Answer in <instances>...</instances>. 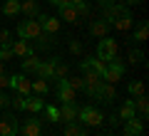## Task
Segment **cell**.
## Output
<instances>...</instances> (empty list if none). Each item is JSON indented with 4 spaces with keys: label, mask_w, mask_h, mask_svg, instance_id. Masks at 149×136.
Wrapping results in <instances>:
<instances>
[{
    "label": "cell",
    "mask_w": 149,
    "mask_h": 136,
    "mask_svg": "<svg viewBox=\"0 0 149 136\" xmlns=\"http://www.w3.org/2000/svg\"><path fill=\"white\" fill-rule=\"evenodd\" d=\"M17 131H20L22 136H42V124H40V119L32 116V119H27Z\"/></svg>",
    "instance_id": "7c38bea8"
},
{
    "label": "cell",
    "mask_w": 149,
    "mask_h": 136,
    "mask_svg": "<svg viewBox=\"0 0 149 136\" xmlns=\"http://www.w3.org/2000/svg\"><path fill=\"white\" fill-rule=\"evenodd\" d=\"M124 10H129L127 5H117V3H109V5H102V20H107L112 25V22L117 20L119 15H122Z\"/></svg>",
    "instance_id": "ba28073f"
},
{
    "label": "cell",
    "mask_w": 149,
    "mask_h": 136,
    "mask_svg": "<svg viewBox=\"0 0 149 136\" xmlns=\"http://www.w3.org/2000/svg\"><path fill=\"white\" fill-rule=\"evenodd\" d=\"M74 8H77V15H90V5H87V3H80V5H74Z\"/></svg>",
    "instance_id": "d590c367"
},
{
    "label": "cell",
    "mask_w": 149,
    "mask_h": 136,
    "mask_svg": "<svg viewBox=\"0 0 149 136\" xmlns=\"http://www.w3.org/2000/svg\"><path fill=\"white\" fill-rule=\"evenodd\" d=\"M13 50V57H30V55H35V47L30 45V40H17L10 45Z\"/></svg>",
    "instance_id": "30bf717a"
},
{
    "label": "cell",
    "mask_w": 149,
    "mask_h": 136,
    "mask_svg": "<svg viewBox=\"0 0 149 136\" xmlns=\"http://www.w3.org/2000/svg\"><path fill=\"white\" fill-rule=\"evenodd\" d=\"M10 30H0V45H10Z\"/></svg>",
    "instance_id": "e575fe53"
},
{
    "label": "cell",
    "mask_w": 149,
    "mask_h": 136,
    "mask_svg": "<svg viewBox=\"0 0 149 136\" xmlns=\"http://www.w3.org/2000/svg\"><path fill=\"white\" fill-rule=\"evenodd\" d=\"M20 12H25L27 17L40 15V5H37V0H22V3H20Z\"/></svg>",
    "instance_id": "d6986e66"
},
{
    "label": "cell",
    "mask_w": 149,
    "mask_h": 136,
    "mask_svg": "<svg viewBox=\"0 0 149 136\" xmlns=\"http://www.w3.org/2000/svg\"><path fill=\"white\" fill-rule=\"evenodd\" d=\"M65 82H67V87L72 89V92H80V89L85 87V82H82V79H70V77H65Z\"/></svg>",
    "instance_id": "1f68e13d"
},
{
    "label": "cell",
    "mask_w": 149,
    "mask_h": 136,
    "mask_svg": "<svg viewBox=\"0 0 149 136\" xmlns=\"http://www.w3.org/2000/svg\"><path fill=\"white\" fill-rule=\"evenodd\" d=\"M42 109H45V114H47V119L52 121V124L60 121V109H55V106H42Z\"/></svg>",
    "instance_id": "4dcf8cb0"
},
{
    "label": "cell",
    "mask_w": 149,
    "mask_h": 136,
    "mask_svg": "<svg viewBox=\"0 0 149 136\" xmlns=\"http://www.w3.org/2000/svg\"><path fill=\"white\" fill-rule=\"evenodd\" d=\"M119 121H127V119H132L134 116V99H124V104H122V109H119Z\"/></svg>",
    "instance_id": "44dd1931"
},
{
    "label": "cell",
    "mask_w": 149,
    "mask_h": 136,
    "mask_svg": "<svg viewBox=\"0 0 149 136\" xmlns=\"http://www.w3.org/2000/svg\"><path fill=\"white\" fill-rule=\"evenodd\" d=\"M50 3H52V5H55V8H62V5H65V3H67V0H50Z\"/></svg>",
    "instance_id": "ab89813d"
},
{
    "label": "cell",
    "mask_w": 149,
    "mask_h": 136,
    "mask_svg": "<svg viewBox=\"0 0 149 136\" xmlns=\"http://www.w3.org/2000/svg\"><path fill=\"white\" fill-rule=\"evenodd\" d=\"M132 25H134V17H132V12H129V10H124V12H122V15H119L114 22H112L109 27H114V30H119V32H127Z\"/></svg>",
    "instance_id": "5bb4252c"
},
{
    "label": "cell",
    "mask_w": 149,
    "mask_h": 136,
    "mask_svg": "<svg viewBox=\"0 0 149 136\" xmlns=\"http://www.w3.org/2000/svg\"><path fill=\"white\" fill-rule=\"evenodd\" d=\"M122 74H124V62L114 57V59H109V62H107V69L102 72V82L117 84L119 79H122Z\"/></svg>",
    "instance_id": "3957f363"
},
{
    "label": "cell",
    "mask_w": 149,
    "mask_h": 136,
    "mask_svg": "<svg viewBox=\"0 0 149 136\" xmlns=\"http://www.w3.org/2000/svg\"><path fill=\"white\" fill-rule=\"evenodd\" d=\"M10 106H13L15 111H25V97H22V94H15V97L10 99Z\"/></svg>",
    "instance_id": "f546056e"
},
{
    "label": "cell",
    "mask_w": 149,
    "mask_h": 136,
    "mask_svg": "<svg viewBox=\"0 0 149 136\" xmlns=\"http://www.w3.org/2000/svg\"><path fill=\"white\" fill-rule=\"evenodd\" d=\"M37 22L42 27L45 35H57L60 32V17H52V15H37Z\"/></svg>",
    "instance_id": "52a82bcc"
},
{
    "label": "cell",
    "mask_w": 149,
    "mask_h": 136,
    "mask_svg": "<svg viewBox=\"0 0 149 136\" xmlns=\"http://www.w3.org/2000/svg\"><path fill=\"white\" fill-rule=\"evenodd\" d=\"M55 79H62V77H67V64L62 62V57L57 59V64H55V74H52Z\"/></svg>",
    "instance_id": "f1b7e54d"
},
{
    "label": "cell",
    "mask_w": 149,
    "mask_h": 136,
    "mask_svg": "<svg viewBox=\"0 0 149 136\" xmlns=\"http://www.w3.org/2000/svg\"><path fill=\"white\" fill-rule=\"evenodd\" d=\"M15 32H17L20 40H40V42H42V47H47V45H50V35H45V32H42V27H40V22H37L35 17L17 22Z\"/></svg>",
    "instance_id": "6da1fadb"
},
{
    "label": "cell",
    "mask_w": 149,
    "mask_h": 136,
    "mask_svg": "<svg viewBox=\"0 0 149 136\" xmlns=\"http://www.w3.org/2000/svg\"><path fill=\"white\" fill-rule=\"evenodd\" d=\"M10 57H13V50H10V45H0V62H8Z\"/></svg>",
    "instance_id": "d6a6232c"
},
{
    "label": "cell",
    "mask_w": 149,
    "mask_h": 136,
    "mask_svg": "<svg viewBox=\"0 0 149 136\" xmlns=\"http://www.w3.org/2000/svg\"><path fill=\"white\" fill-rule=\"evenodd\" d=\"M32 92H35L37 97H45V94L50 92V87H47V79H40V77H37V79H32Z\"/></svg>",
    "instance_id": "cb8c5ba5"
},
{
    "label": "cell",
    "mask_w": 149,
    "mask_h": 136,
    "mask_svg": "<svg viewBox=\"0 0 149 136\" xmlns=\"http://www.w3.org/2000/svg\"><path fill=\"white\" fill-rule=\"evenodd\" d=\"M77 119L82 121V126H102L104 114H102L100 109H95V106H82V109L77 111Z\"/></svg>",
    "instance_id": "7a4b0ae2"
},
{
    "label": "cell",
    "mask_w": 149,
    "mask_h": 136,
    "mask_svg": "<svg viewBox=\"0 0 149 136\" xmlns=\"http://www.w3.org/2000/svg\"><path fill=\"white\" fill-rule=\"evenodd\" d=\"M45 101L42 99H35V97H25V111H30V114H37V111H42Z\"/></svg>",
    "instance_id": "ffe728a7"
},
{
    "label": "cell",
    "mask_w": 149,
    "mask_h": 136,
    "mask_svg": "<svg viewBox=\"0 0 149 136\" xmlns=\"http://www.w3.org/2000/svg\"><path fill=\"white\" fill-rule=\"evenodd\" d=\"M8 82H10V77L8 74H0V87H8Z\"/></svg>",
    "instance_id": "f35d334b"
},
{
    "label": "cell",
    "mask_w": 149,
    "mask_h": 136,
    "mask_svg": "<svg viewBox=\"0 0 149 136\" xmlns=\"http://www.w3.org/2000/svg\"><path fill=\"white\" fill-rule=\"evenodd\" d=\"M142 59H144L142 50H134V47L129 50V62H132V64H134V62H142Z\"/></svg>",
    "instance_id": "836d02e7"
},
{
    "label": "cell",
    "mask_w": 149,
    "mask_h": 136,
    "mask_svg": "<svg viewBox=\"0 0 149 136\" xmlns=\"http://www.w3.org/2000/svg\"><path fill=\"white\" fill-rule=\"evenodd\" d=\"M57 99L62 101V104H74V92L67 87V82L62 79H57Z\"/></svg>",
    "instance_id": "4fadbf2b"
},
{
    "label": "cell",
    "mask_w": 149,
    "mask_h": 136,
    "mask_svg": "<svg viewBox=\"0 0 149 136\" xmlns=\"http://www.w3.org/2000/svg\"><path fill=\"white\" fill-rule=\"evenodd\" d=\"M107 136H112V134H107Z\"/></svg>",
    "instance_id": "f6af8a7d"
},
{
    "label": "cell",
    "mask_w": 149,
    "mask_h": 136,
    "mask_svg": "<svg viewBox=\"0 0 149 136\" xmlns=\"http://www.w3.org/2000/svg\"><path fill=\"white\" fill-rule=\"evenodd\" d=\"M134 111H139V116L147 119V114H149V101H147V97H134Z\"/></svg>",
    "instance_id": "7402d4cb"
},
{
    "label": "cell",
    "mask_w": 149,
    "mask_h": 136,
    "mask_svg": "<svg viewBox=\"0 0 149 136\" xmlns=\"http://www.w3.org/2000/svg\"><path fill=\"white\" fill-rule=\"evenodd\" d=\"M127 92L132 94V99H134V97H144V82H139V79L129 82L127 84Z\"/></svg>",
    "instance_id": "484cf974"
},
{
    "label": "cell",
    "mask_w": 149,
    "mask_h": 136,
    "mask_svg": "<svg viewBox=\"0 0 149 136\" xmlns=\"http://www.w3.org/2000/svg\"><path fill=\"white\" fill-rule=\"evenodd\" d=\"M65 136H85V126L74 124V121H70L67 126H65Z\"/></svg>",
    "instance_id": "83f0119b"
},
{
    "label": "cell",
    "mask_w": 149,
    "mask_h": 136,
    "mask_svg": "<svg viewBox=\"0 0 149 136\" xmlns=\"http://www.w3.org/2000/svg\"><path fill=\"white\" fill-rule=\"evenodd\" d=\"M8 87L15 92V94H22V97H30L32 94V79H27L25 74H13Z\"/></svg>",
    "instance_id": "277c9868"
},
{
    "label": "cell",
    "mask_w": 149,
    "mask_h": 136,
    "mask_svg": "<svg viewBox=\"0 0 149 136\" xmlns=\"http://www.w3.org/2000/svg\"><path fill=\"white\" fill-rule=\"evenodd\" d=\"M95 99H100L102 104H109V101H114V99H117V89H114V84L102 82L100 89H97V97H95Z\"/></svg>",
    "instance_id": "9c48e42d"
},
{
    "label": "cell",
    "mask_w": 149,
    "mask_h": 136,
    "mask_svg": "<svg viewBox=\"0 0 149 136\" xmlns=\"http://www.w3.org/2000/svg\"><path fill=\"white\" fill-rule=\"evenodd\" d=\"M77 104H62V109H60V121H65V124H70V121H77Z\"/></svg>",
    "instance_id": "ac0fdd59"
},
{
    "label": "cell",
    "mask_w": 149,
    "mask_h": 136,
    "mask_svg": "<svg viewBox=\"0 0 149 136\" xmlns=\"http://www.w3.org/2000/svg\"><path fill=\"white\" fill-rule=\"evenodd\" d=\"M37 64H40V59H37L35 55L22 57V72H37Z\"/></svg>",
    "instance_id": "4316f807"
},
{
    "label": "cell",
    "mask_w": 149,
    "mask_h": 136,
    "mask_svg": "<svg viewBox=\"0 0 149 136\" xmlns=\"http://www.w3.org/2000/svg\"><path fill=\"white\" fill-rule=\"evenodd\" d=\"M97 57L104 59V62H109V59L117 57V42L109 40V37H102L100 45H97Z\"/></svg>",
    "instance_id": "5b68a950"
},
{
    "label": "cell",
    "mask_w": 149,
    "mask_h": 136,
    "mask_svg": "<svg viewBox=\"0 0 149 136\" xmlns=\"http://www.w3.org/2000/svg\"><path fill=\"white\" fill-rule=\"evenodd\" d=\"M0 74H5V67H3V62H0Z\"/></svg>",
    "instance_id": "ee69618b"
},
{
    "label": "cell",
    "mask_w": 149,
    "mask_h": 136,
    "mask_svg": "<svg viewBox=\"0 0 149 136\" xmlns=\"http://www.w3.org/2000/svg\"><path fill=\"white\" fill-rule=\"evenodd\" d=\"M100 5H109V3H114V0H97Z\"/></svg>",
    "instance_id": "b9f144b4"
},
{
    "label": "cell",
    "mask_w": 149,
    "mask_h": 136,
    "mask_svg": "<svg viewBox=\"0 0 149 136\" xmlns=\"http://www.w3.org/2000/svg\"><path fill=\"white\" fill-rule=\"evenodd\" d=\"M3 12H5L8 17L20 15V0H5V5H3Z\"/></svg>",
    "instance_id": "603a6c76"
},
{
    "label": "cell",
    "mask_w": 149,
    "mask_h": 136,
    "mask_svg": "<svg viewBox=\"0 0 149 136\" xmlns=\"http://www.w3.org/2000/svg\"><path fill=\"white\" fill-rule=\"evenodd\" d=\"M127 5H137V3H142V0H124Z\"/></svg>",
    "instance_id": "60d3db41"
},
{
    "label": "cell",
    "mask_w": 149,
    "mask_h": 136,
    "mask_svg": "<svg viewBox=\"0 0 149 136\" xmlns=\"http://www.w3.org/2000/svg\"><path fill=\"white\" fill-rule=\"evenodd\" d=\"M67 3H72V5H80V3H85V0H67Z\"/></svg>",
    "instance_id": "7bdbcfd3"
},
{
    "label": "cell",
    "mask_w": 149,
    "mask_h": 136,
    "mask_svg": "<svg viewBox=\"0 0 149 136\" xmlns=\"http://www.w3.org/2000/svg\"><path fill=\"white\" fill-rule=\"evenodd\" d=\"M107 32H109V22L107 20H92L90 22V35L92 37H107Z\"/></svg>",
    "instance_id": "2e32d148"
},
{
    "label": "cell",
    "mask_w": 149,
    "mask_h": 136,
    "mask_svg": "<svg viewBox=\"0 0 149 136\" xmlns=\"http://www.w3.org/2000/svg\"><path fill=\"white\" fill-rule=\"evenodd\" d=\"M147 35H149V22L142 20L137 25V30H134V42H144V40H147Z\"/></svg>",
    "instance_id": "d4e9b609"
},
{
    "label": "cell",
    "mask_w": 149,
    "mask_h": 136,
    "mask_svg": "<svg viewBox=\"0 0 149 136\" xmlns=\"http://www.w3.org/2000/svg\"><path fill=\"white\" fill-rule=\"evenodd\" d=\"M124 134H127V136H142L144 134V121L142 119H134V116L127 119V121H124Z\"/></svg>",
    "instance_id": "9a60e30c"
},
{
    "label": "cell",
    "mask_w": 149,
    "mask_h": 136,
    "mask_svg": "<svg viewBox=\"0 0 149 136\" xmlns=\"http://www.w3.org/2000/svg\"><path fill=\"white\" fill-rule=\"evenodd\" d=\"M17 129H20V124H17L15 114L13 111L3 114V119H0V136H13V134H17Z\"/></svg>",
    "instance_id": "8992f818"
},
{
    "label": "cell",
    "mask_w": 149,
    "mask_h": 136,
    "mask_svg": "<svg viewBox=\"0 0 149 136\" xmlns=\"http://www.w3.org/2000/svg\"><path fill=\"white\" fill-rule=\"evenodd\" d=\"M57 59L60 57H52V59H40V64H37V77L40 79H52V74H55V64H57Z\"/></svg>",
    "instance_id": "8fae6325"
},
{
    "label": "cell",
    "mask_w": 149,
    "mask_h": 136,
    "mask_svg": "<svg viewBox=\"0 0 149 136\" xmlns=\"http://www.w3.org/2000/svg\"><path fill=\"white\" fill-rule=\"evenodd\" d=\"M60 10V17L62 20H67V22H80V15H77V8L72 5V3H65L62 8H57Z\"/></svg>",
    "instance_id": "e0dca14e"
},
{
    "label": "cell",
    "mask_w": 149,
    "mask_h": 136,
    "mask_svg": "<svg viewBox=\"0 0 149 136\" xmlns=\"http://www.w3.org/2000/svg\"><path fill=\"white\" fill-rule=\"evenodd\" d=\"M5 106H10V97H5L0 92V109H5Z\"/></svg>",
    "instance_id": "74e56055"
},
{
    "label": "cell",
    "mask_w": 149,
    "mask_h": 136,
    "mask_svg": "<svg viewBox=\"0 0 149 136\" xmlns=\"http://www.w3.org/2000/svg\"><path fill=\"white\" fill-rule=\"evenodd\" d=\"M70 52L80 55V52H82V45H80V42H74V40H72V42H70Z\"/></svg>",
    "instance_id": "8d00e7d4"
}]
</instances>
